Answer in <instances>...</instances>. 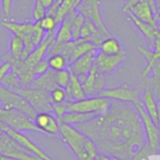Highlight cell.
<instances>
[{"mask_svg":"<svg viewBox=\"0 0 160 160\" xmlns=\"http://www.w3.org/2000/svg\"><path fill=\"white\" fill-rule=\"evenodd\" d=\"M98 160H112V157L103 153H98V157H97Z\"/></svg>","mask_w":160,"mask_h":160,"instance_id":"43","label":"cell"},{"mask_svg":"<svg viewBox=\"0 0 160 160\" xmlns=\"http://www.w3.org/2000/svg\"><path fill=\"white\" fill-rule=\"evenodd\" d=\"M50 98L52 104H58L67 101V95L65 88L56 86L50 92Z\"/></svg>","mask_w":160,"mask_h":160,"instance_id":"34","label":"cell"},{"mask_svg":"<svg viewBox=\"0 0 160 160\" xmlns=\"http://www.w3.org/2000/svg\"><path fill=\"white\" fill-rule=\"evenodd\" d=\"M98 115L97 113H81V112H67L65 113L60 119V123H66L69 125H82L84 123H87L94 118H96Z\"/></svg>","mask_w":160,"mask_h":160,"instance_id":"23","label":"cell"},{"mask_svg":"<svg viewBox=\"0 0 160 160\" xmlns=\"http://www.w3.org/2000/svg\"><path fill=\"white\" fill-rule=\"evenodd\" d=\"M0 121L8 127L21 131L40 132L35 126L34 121L22 112L16 110H6L0 107Z\"/></svg>","mask_w":160,"mask_h":160,"instance_id":"6","label":"cell"},{"mask_svg":"<svg viewBox=\"0 0 160 160\" xmlns=\"http://www.w3.org/2000/svg\"><path fill=\"white\" fill-rule=\"evenodd\" d=\"M97 52L98 50L96 49L80 57L70 65H68V69L70 70V72L77 75L81 82H82L85 79V77L88 75V73L95 66V58Z\"/></svg>","mask_w":160,"mask_h":160,"instance_id":"16","label":"cell"},{"mask_svg":"<svg viewBox=\"0 0 160 160\" xmlns=\"http://www.w3.org/2000/svg\"><path fill=\"white\" fill-rule=\"evenodd\" d=\"M59 133L63 142L72 151L78 160H94L85 152V142L88 139L84 133L72 125L60 123Z\"/></svg>","mask_w":160,"mask_h":160,"instance_id":"2","label":"cell"},{"mask_svg":"<svg viewBox=\"0 0 160 160\" xmlns=\"http://www.w3.org/2000/svg\"><path fill=\"white\" fill-rule=\"evenodd\" d=\"M0 154L19 160H42L28 152L5 132L0 135Z\"/></svg>","mask_w":160,"mask_h":160,"instance_id":"10","label":"cell"},{"mask_svg":"<svg viewBox=\"0 0 160 160\" xmlns=\"http://www.w3.org/2000/svg\"><path fill=\"white\" fill-rule=\"evenodd\" d=\"M0 160H19V159H16V158H13L8 157V156H6V155L0 154Z\"/></svg>","mask_w":160,"mask_h":160,"instance_id":"46","label":"cell"},{"mask_svg":"<svg viewBox=\"0 0 160 160\" xmlns=\"http://www.w3.org/2000/svg\"><path fill=\"white\" fill-rule=\"evenodd\" d=\"M138 1H142V0H127V2L125 3V5H124L123 8H122V11L125 13V12L127 11V9H128L131 5H133L134 3H136V2H138ZM150 1H155V0H150Z\"/></svg>","mask_w":160,"mask_h":160,"instance_id":"42","label":"cell"},{"mask_svg":"<svg viewBox=\"0 0 160 160\" xmlns=\"http://www.w3.org/2000/svg\"><path fill=\"white\" fill-rule=\"evenodd\" d=\"M84 148H85L86 154H87L90 158H97V157H98L99 151H98V146H97L96 142H95L91 138L88 137V139H87V141H86V142H85V147H84Z\"/></svg>","mask_w":160,"mask_h":160,"instance_id":"36","label":"cell"},{"mask_svg":"<svg viewBox=\"0 0 160 160\" xmlns=\"http://www.w3.org/2000/svg\"><path fill=\"white\" fill-rule=\"evenodd\" d=\"M0 65H1V64H0Z\"/></svg>","mask_w":160,"mask_h":160,"instance_id":"52","label":"cell"},{"mask_svg":"<svg viewBox=\"0 0 160 160\" xmlns=\"http://www.w3.org/2000/svg\"><path fill=\"white\" fill-rule=\"evenodd\" d=\"M81 1L82 0H61L55 15L57 23H60L68 13L75 10Z\"/></svg>","mask_w":160,"mask_h":160,"instance_id":"27","label":"cell"},{"mask_svg":"<svg viewBox=\"0 0 160 160\" xmlns=\"http://www.w3.org/2000/svg\"><path fill=\"white\" fill-rule=\"evenodd\" d=\"M138 50L142 54L146 62L142 74L143 77H147L152 72V68L156 62L160 59V30L154 40L153 46L150 49L142 46H138Z\"/></svg>","mask_w":160,"mask_h":160,"instance_id":"17","label":"cell"},{"mask_svg":"<svg viewBox=\"0 0 160 160\" xmlns=\"http://www.w3.org/2000/svg\"><path fill=\"white\" fill-rule=\"evenodd\" d=\"M0 101L2 108L6 110L19 111L32 120H34L35 116L37 115V112L26 98H24L19 93L8 90L2 85H0Z\"/></svg>","mask_w":160,"mask_h":160,"instance_id":"4","label":"cell"},{"mask_svg":"<svg viewBox=\"0 0 160 160\" xmlns=\"http://www.w3.org/2000/svg\"><path fill=\"white\" fill-rule=\"evenodd\" d=\"M22 95L27 101L31 104V106L38 112H52V103L50 98V92L36 89L32 87H20L16 91Z\"/></svg>","mask_w":160,"mask_h":160,"instance_id":"8","label":"cell"},{"mask_svg":"<svg viewBox=\"0 0 160 160\" xmlns=\"http://www.w3.org/2000/svg\"><path fill=\"white\" fill-rule=\"evenodd\" d=\"M2 2V7H3V10L5 12V15H9L10 11H11V7H12V2L13 0H1Z\"/></svg>","mask_w":160,"mask_h":160,"instance_id":"41","label":"cell"},{"mask_svg":"<svg viewBox=\"0 0 160 160\" xmlns=\"http://www.w3.org/2000/svg\"><path fill=\"white\" fill-rule=\"evenodd\" d=\"M33 121L40 132L51 135H56L59 133L60 122L50 112H38Z\"/></svg>","mask_w":160,"mask_h":160,"instance_id":"18","label":"cell"},{"mask_svg":"<svg viewBox=\"0 0 160 160\" xmlns=\"http://www.w3.org/2000/svg\"><path fill=\"white\" fill-rule=\"evenodd\" d=\"M96 49H98V48L92 41L83 40L82 38L76 39L75 46H74V48L71 52V54L69 56V59H68V65H70L71 63H73L80 57L83 56L84 54H86Z\"/></svg>","mask_w":160,"mask_h":160,"instance_id":"22","label":"cell"},{"mask_svg":"<svg viewBox=\"0 0 160 160\" xmlns=\"http://www.w3.org/2000/svg\"><path fill=\"white\" fill-rule=\"evenodd\" d=\"M98 96L106 98L110 100L132 104L139 98L137 92L131 89L128 84H124L115 88H104Z\"/></svg>","mask_w":160,"mask_h":160,"instance_id":"14","label":"cell"},{"mask_svg":"<svg viewBox=\"0 0 160 160\" xmlns=\"http://www.w3.org/2000/svg\"><path fill=\"white\" fill-rule=\"evenodd\" d=\"M98 49V51L100 52H102L104 54H107V55L118 54L124 50L122 48V45H121L120 41L116 38H113L112 36L105 38L101 41V43L99 44Z\"/></svg>","mask_w":160,"mask_h":160,"instance_id":"24","label":"cell"},{"mask_svg":"<svg viewBox=\"0 0 160 160\" xmlns=\"http://www.w3.org/2000/svg\"><path fill=\"white\" fill-rule=\"evenodd\" d=\"M158 126L160 129V99L158 101Z\"/></svg>","mask_w":160,"mask_h":160,"instance_id":"45","label":"cell"},{"mask_svg":"<svg viewBox=\"0 0 160 160\" xmlns=\"http://www.w3.org/2000/svg\"><path fill=\"white\" fill-rule=\"evenodd\" d=\"M82 83L86 97L98 96L99 93L105 88L106 77L105 74L99 72L96 66H94Z\"/></svg>","mask_w":160,"mask_h":160,"instance_id":"13","label":"cell"},{"mask_svg":"<svg viewBox=\"0 0 160 160\" xmlns=\"http://www.w3.org/2000/svg\"><path fill=\"white\" fill-rule=\"evenodd\" d=\"M77 128L96 142L99 153L123 160L134 158L147 144L141 117L131 103L112 100L106 112Z\"/></svg>","mask_w":160,"mask_h":160,"instance_id":"1","label":"cell"},{"mask_svg":"<svg viewBox=\"0 0 160 160\" xmlns=\"http://www.w3.org/2000/svg\"><path fill=\"white\" fill-rule=\"evenodd\" d=\"M155 3H156V5H157L158 8L160 9V0H155Z\"/></svg>","mask_w":160,"mask_h":160,"instance_id":"48","label":"cell"},{"mask_svg":"<svg viewBox=\"0 0 160 160\" xmlns=\"http://www.w3.org/2000/svg\"><path fill=\"white\" fill-rule=\"evenodd\" d=\"M71 21V28H72V36H73V40L79 39L80 35H81V30L82 27L85 22V18L83 15L79 13L76 9L71 11L70 13L68 14Z\"/></svg>","mask_w":160,"mask_h":160,"instance_id":"28","label":"cell"},{"mask_svg":"<svg viewBox=\"0 0 160 160\" xmlns=\"http://www.w3.org/2000/svg\"><path fill=\"white\" fill-rule=\"evenodd\" d=\"M112 100L100 97H86L83 99L68 102L67 101L68 112L81 113H97L101 114L106 112L111 106Z\"/></svg>","mask_w":160,"mask_h":160,"instance_id":"3","label":"cell"},{"mask_svg":"<svg viewBox=\"0 0 160 160\" xmlns=\"http://www.w3.org/2000/svg\"><path fill=\"white\" fill-rule=\"evenodd\" d=\"M133 105L136 108V110H137V112L141 117L148 146L153 151L158 150L160 142V129L158 124L147 113V112L145 111L143 104L140 100V98H138L133 103Z\"/></svg>","mask_w":160,"mask_h":160,"instance_id":"5","label":"cell"},{"mask_svg":"<svg viewBox=\"0 0 160 160\" xmlns=\"http://www.w3.org/2000/svg\"><path fill=\"white\" fill-rule=\"evenodd\" d=\"M2 24L8 31H10L13 35H17L22 38L24 42V51H23L22 60L23 61L28 56V54L36 48L33 42V36H32L34 23L18 22H14V21L5 18L2 20Z\"/></svg>","mask_w":160,"mask_h":160,"instance_id":"7","label":"cell"},{"mask_svg":"<svg viewBox=\"0 0 160 160\" xmlns=\"http://www.w3.org/2000/svg\"><path fill=\"white\" fill-rule=\"evenodd\" d=\"M24 51V42L22 38L17 35H13L9 42L10 56L16 60H22Z\"/></svg>","mask_w":160,"mask_h":160,"instance_id":"29","label":"cell"},{"mask_svg":"<svg viewBox=\"0 0 160 160\" xmlns=\"http://www.w3.org/2000/svg\"><path fill=\"white\" fill-rule=\"evenodd\" d=\"M50 69L49 68V64H48V60L45 58L43 60H41L40 62H38L33 68L34 70V74L36 77H38L40 75H43L44 73H46L48 70Z\"/></svg>","mask_w":160,"mask_h":160,"instance_id":"37","label":"cell"},{"mask_svg":"<svg viewBox=\"0 0 160 160\" xmlns=\"http://www.w3.org/2000/svg\"><path fill=\"white\" fill-rule=\"evenodd\" d=\"M70 82V70L68 68L55 71V82L57 86L66 88Z\"/></svg>","mask_w":160,"mask_h":160,"instance_id":"33","label":"cell"},{"mask_svg":"<svg viewBox=\"0 0 160 160\" xmlns=\"http://www.w3.org/2000/svg\"><path fill=\"white\" fill-rule=\"evenodd\" d=\"M47 13V8L40 3L39 0H36L33 9V19L35 22L40 21Z\"/></svg>","mask_w":160,"mask_h":160,"instance_id":"35","label":"cell"},{"mask_svg":"<svg viewBox=\"0 0 160 160\" xmlns=\"http://www.w3.org/2000/svg\"><path fill=\"white\" fill-rule=\"evenodd\" d=\"M151 73H153V76L155 78V81H156V90L158 92V89H159L160 85V59L158 61H157L156 64L154 65Z\"/></svg>","mask_w":160,"mask_h":160,"instance_id":"39","label":"cell"},{"mask_svg":"<svg viewBox=\"0 0 160 160\" xmlns=\"http://www.w3.org/2000/svg\"><path fill=\"white\" fill-rule=\"evenodd\" d=\"M46 59L48 60L50 69H52L53 71H60L62 69L67 68V66H68L67 58L60 53L52 54Z\"/></svg>","mask_w":160,"mask_h":160,"instance_id":"30","label":"cell"},{"mask_svg":"<svg viewBox=\"0 0 160 160\" xmlns=\"http://www.w3.org/2000/svg\"><path fill=\"white\" fill-rule=\"evenodd\" d=\"M52 112L55 113V115L59 119L68 112V108H67V101L62 102V103H58V104H52Z\"/></svg>","mask_w":160,"mask_h":160,"instance_id":"38","label":"cell"},{"mask_svg":"<svg viewBox=\"0 0 160 160\" xmlns=\"http://www.w3.org/2000/svg\"><path fill=\"white\" fill-rule=\"evenodd\" d=\"M112 160H123L119 158H116V157H112Z\"/></svg>","mask_w":160,"mask_h":160,"instance_id":"49","label":"cell"},{"mask_svg":"<svg viewBox=\"0 0 160 160\" xmlns=\"http://www.w3.org/2000/svg\"><path fill=\"white\" fill-rule=\"evenodd\" d=\"M127 52L123 50L120 53L114 55H107L99 51L97 52L95 58V66L98 70L103 74H110L116 71L126 61Z\"/></svg>","mask_w":160,"mask_h":160,"instance_id":"12","label":"cell"},{"mask_svg":"<svg viewBox=\"0 0 160 160\" xmlns=\"http://www.w3.org/2000/svg\"><path fill=\"white\" fill-rule=\"evenodd\" d=\"M76 10L83 15L85 19L92 21L107 36H111V32L102 17L101 0H82Z\"/></svg>","mask_w":160,"mask_h":160,"instance_id":"9","label":"cell"},{"mask_svg":"<svg viewBox=\"0 0 160 160\" xmlns=\"http://www.w3.org/2000/svg\"><path fill=\"white\" fill-rule=\"evenodd\" d=\"M54 40L56 42H60V43L69 42V41L73 40L72 28H71V21H70V19H69V17L68 15L60 22L59 28L55 32Z\"/></svg>","mask_w":160,"mask_h":160,"instance_id":"25","label":"cell"},{"mask_svg":"<svg viewBox=\"0 0 160 160\" xmlns=\"http://www.w3.org/2000/svg\"><path fill=\"white\" fill-rule=\"evenodd\" d=\"M39 1H40V3L48 9L50 7H52V5L54 3L55 0H39Z\"/></svg>","mask_w":160,"mask_h":160,"instance_id":"44","label":"cell"},{"mask_svg":"<svg viewBox=\"0 0 160 160\" xmlns=\"http://www.w3.org/2000/svg\"><path fill=\"white\" fill-rule=\"evenodd\" d=\"M2 133H3V130H2V129H1V128H0V135H1V134H2Z\"/></svg>","mask_w":160,"mask_h":160,"instance_id":"50","label":"cell"},{"mask_svg":"<svg viewBox=\"0 0 160 160\" xmlns=\"http://www.w3.org/2000/svg\"><path fill=\"white\" fill-rule=\"evenodd\" d=\"M65 91L67 95V101L68 102L81 100L86 98L82 82L78 76L72 72H70V82L65 88Z\"/></svg>","mask_w":160,"mask_h":160,"instance_id":"20","label":"cell"},{"mask_svg":"<svg viewBox=\"0 0 160 160\" xmlns=\"http://www.w3.org/2000/svg\"><path fill=\"white\" fill-rule=\"evenodd\" d=\"M158 8L155 1L142 0L131 5L125 13L131 14L141 21L158 26L157 22V12Z\"/></svg>","mask_w":160,"mask_h":160,"instance_id":"11","label":"cell"},{"mask_svg":"<svg viewBox=\"0 0 160 160\" xmlns=\"http://www.w3.org/2000/svg\"><path fill=\"white\" fill-rule=\"evenodd\" d=\"M157 22H158V25L160 29V9H158L157 12Z\"/></svg>","mask_w":160,"mask_h":160,"instance_id":"47","label":"cell"},{"mask_svg":"<svg viewBox=\"0 0 160 160\" xmlns=\"http://www.w3.org/2000/svg\"><path fill=\"white\" fill-rule=\"evenodd\" d=\"M55 38V32L52 33H47L45 35L44 39L41 41L39 45H38L29 54L28 56L22 61L24 66L28 68H34V67L40 62L41 60L46 58V54L48 52V50L52 43L54 41Z\"/></svg>","mask_w":160,"mask_h":160,"instance_id":"15","label":"cell"},{"mask_svg":"<svg viewBox=\"0 0 160 160\" xmlns=\"http://www.w3.org/2000/svg\"><path fill=\"white\" fill-rule=\"evenodd\" d=\"M11 68H12V66L8 61H6V62H4L3 64L0 65V85H1V82L3 81V79L5 78V76L9 71H11Z\"/></svg>","mask_w":160,"mask_h":160,"instance_id":"40","label":"cell"},{"mask_svg":"<svg viewBox=\"0 0 160 160\" xmlns=\"http://www.w3.org/2000/svg\"><path fill=\"white\" fill-rule=\"evenodd\" d=\"M128 19L136 27V29L142 34V36L145 38V40L148 42V44L151 48L153 46L154 40H155L158 33L159 32V27L153 25L151 23L145 22L143 21H141L129 13L128 14Z\"/></svg>","mask_w":160,"mask_h":160,"instance_id":"19","label":"cell"},{"mask_svg":"<svg viewBox=\"0 0 160 160\" xmlns=\"http://www.w3.org/2000/svg\"><path fill=\"white\" fill-rule=\"evenodd\" d=\"M39 26L44 30V32L47 33H52V32H55V27L58 24L56 22L55 17L51 16V15H45L40 21L38 22Z\"/></svg>","mask_w":160,"mask_h":160,"instance_id":"32","label":"cell"},{"mask_svg":"<svg viewBox=\"0 0 160 160\" xmlns=\"http://www.w3.org/2000/svg\"><path fill=\"white\" fill-rule=\"evenodd\" d=\"M142 102L147 113L158 124V101L151 89H146L144 91Z\"/></svg>","mask_w":160,"mask_h":160,"instance_id":"26","label":"cell"},{"mask_svg":"<svg viewBox=\"0 0 160 160\" xmlns=\"http://www.w3.org/2000/svg\"><path fill=\"white\" fill-rule=\"evenodd\" d=\"M56 86H57V84L55 82V71L49 69L43 75L36 77L28 87L51 92Z\"/></svg>","mask_w":160,"mask_h":160,"instance_id":"21","label":"cell"},{"mask_svg":"<svg viewBox=\"0 0 160 160\" xmlns=\"http://www.w3.org/2000/svg\"><path fill=\"white\" fill-rule=\"evenodd\" d=\"M1 85L4 86L5 88L8 89V90H11V91H16L18 88L22 87V84H21V82L18 78V76L13 72V71H9L6 76L5 78L3 79L2 82H1Z\"/></svg>","mask_w":160,"mask_h":160,"instance_id":"31","label":"cell"},{"mask_svg":"<svg viewBox=\"0 0 160 160\" xmlns=\"http://www.w3.org/2000/svg\"><path fill=\"white\" fill-rule=\"evenodd\" d=\"M94 160H98V159H97V158H95V159H94Z\"/></svg>","mask_w":160,"mask_h":160,"instance_id":"51","label":"cell"}]
</instances>
